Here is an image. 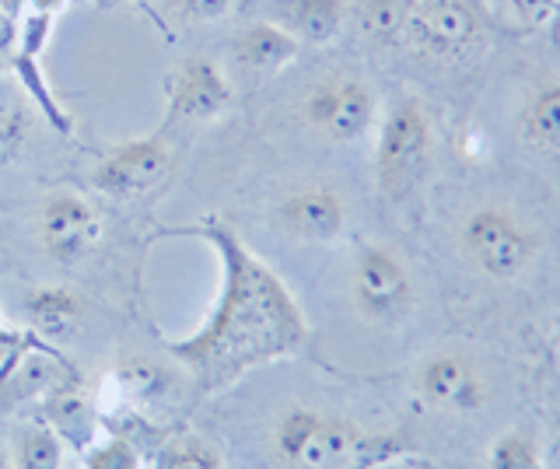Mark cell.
Here are the masks:
<instances>
[{
  "mask_svg": "<svg viewBox=\"0 0 560 469\" xmlns=\"http://www.w3.org/2000/svg\"><path fill=\"white\" fill-rule=\"evenodd\" d=\"M189 235L210 242L221 259L218 305L192 337L168 340V354L186 364L197 389H228L253 368L302 351L308 323L284 281L218 218L192 224Z\"/></svg>",
  "mask_w": 560,
  "mask_h": 469,
  "instance_id": "1",
  "label": "cell"
},
{
  "mask_svg": "<svg viewBox=\"0 0 560 469\" xmlns=\"http://www.w3.org/2000/svg\"><path fill=\"white\" fill-rule=\"evenodd\" d=\"M434 159L431 116L413 95L393 98L378 116L375 133V183L385 200H407L428 179Z\"/></svg>",
  "mask_w": 560,
  "mask_h": 469,
  "instance_id": "2",
  "label": "cell"
},
{
  "mask_svg": "<svg viewBox=\"0 0 560 469\" xmlns=\"http://www.w3.org/2000/svg\"><path fill=\"white\" fill-rule=\"evenodd\" d=\"M459 246L466 259L490 281H518L539 253V235L512 207L483 203L459 221Z\"/></svg>",
  "mask_w": 560,
  "mask_h": 469,
  "instance_id": "3",
  "label": "cell"
},
{
  "mask_svg": "<svg viewBox=\"0 0 560 469\" xmlns=\"http://www.w3.org/2000/svg\"><path fill=\"white\" fill-rule=\"evenodd\" d=\"M305 127L326 144H354L378 124V95L364 78L326 74L302 95Z\"/></svg>",
  "mask_w": 560,
  "mask_h": 469,
  "instance_id": "4",
  "label": "cell"
},
{
  "mask_svg": "<svg viewBox=\"0 0 560 469\" xmlns=\"http://www.w3.org/2000/svg\"><path fill=\"white\" fill-rule=\"evenodd\" d=\"M350 298L361 319L375 326H396L413 312L417 284L396 249L382 242H361L350 263Z\"/></svg>",
  "mask_w": 560,
  "mask_h": 469,
  "instance_id": "5",
  "label": "cell"
},
{
  "mask_svg": "<svg viewBox=\"0 0 560 469\" xmlns=\"http://www.w3.org/2000/svg\"><path fill=\"white\" fill-rule=\"evenodd\" d=\"M354 448V424L312 407H291L273 427V456L288 469H332Z\"/></svg>",
  "mask_w": 560,
  "mask_h": 469,
  "instance_id": "6",
  "label": "cell"
},
{
  "mask_svg": "<svg viewBox=\"0 0 560 469\" xmlns=\"http://www.w3.org/2000/svg\"><path fill=\"white\" fill-rule=\"evenodd\" d=\"M35 238L52 263H81L102 242V218L74 189H52L35 211Z\"/></svg>",
  "mask_w": 560,
  "mask_h": 469,
  "instance_id": "7",
  "label": "cell"
},
{
  "mask_svg": "<svg viewBox=\"0 0 560 469\" xmlns=\"http://www.w3.org/2000/svg\"><path fill=\"white\" fill-rule=\"evenodd\" d=\"M487 32L483 8L477 0H413L407 39L413 49L438 60L469 54Z\"/></svg>",
  "mask_w": 560,
  "mask_h": 469,
  "instance_id": "8",
  "label": "cell"
},
{
  "mask_svg": "<svg viewBox=\"0 0 560 469\" xmlns=\"http://www.w3.org/2000/svg\"><path fill=\"white\" fill-rule=\"evenodd\" d=\"M172 172V148L162 133L119 141L95 165V186L113 200H137L165 183Z\"/></svg>",
  "mask_w": 560,
  "mask_h": 469,
  "instance_id": "9",
  "label": "cell"
},
{
  "mask_svg": "<svg viewBox=\"0 0 560 469\" xmlns=\"http://www.w3.org/2000/svg\"><path fill=\"white\" fill-rule=\"evenodd\" d=\"M417 396L434 410L472 413L487 403V378L463 351H434L417 368Z\"/></svg>",
  "mask_w": 560,
  "mask_h": 469,
  "instance_id": "10",
  "label": "cell"
},
{
  "mask_svg": "<svg viewBox=\"0 0 560 469\" xmlns=\"http://www.w3.org/2000/svg\"><path fill=\"white\" fill-rule=\"evenodd\" d=\"M273 218L288 238L308 242V246H326L347 228V203L332 186L305 183L277 200Z\"/></svg>",
  "mask_w": 560,
  "mask_h": 469,
  "instance_id": "11",
  "label": "cell"
},
{
  "mask_svg": "<svg viewBox=\"0 0 560 469\" xmlns=\"http://www.w3.org/2000/svg\"><path fill=\"white\" fill-rule=\"evenodd\" d=\"M168 95V119H189V124H207V119L221 116L232 106L235 89L228 74L221 71V63L207 57H189L179 63L165 81Z\"/></svg>",
  "mask_w": 560,
  "mask_h": 469,
  "instance_id": "12",
  "label": "cell"
},
{
  "mask_svg": "<svg viewBox=\"0 0 560 469\" xmlns=\"http://www.w3.org/2000/svg\"><path fill=\"white\" fill-rule=\"evenodd\" d=\"M267 19L302 46H326L337 43L347 25V0H267Z\"/></svg>",
  "mask_w": 560,
  "mask_h": 469,
  "instance_id": "13",
  "label": "cell"
},
{
  "mask_svg": "<svg viewBox=\"0 0 560 469\" xmlns=\"http://www.w3.org/2000/svg\"><path fill=\"white\" fill-rule=\"evenodd\" d=\"M43 421L60 434L63 445H74V448L84 452L88 445L95 442V431H98V403L81 386V375L63 382L57 392H49L43 399Z\"/></svg>",
  "mask_w": 560,
  "mask_h": 469,
  "instance_id": "14",
  "label": "cell"
},
{
  "mask_svg": "<svg viewBox=\"0 0 560 469\" xmlns=\"http://www.w3.org/2000/svg\"><path fill=\"white\" fill-rule=\"evenodd\" d=\"M78 372L70 368L67 361H60L57 354L49 351H35L14 361V368H8L0 375V403H28V399H43L49 392H57L63 382H70Z\"/></svg>",
  "mask_w": 560,
  "mask_h": 469,
  "instance_id": "15",
  "label": "cell"
},
{
  "mask_svg": "<svg viewBox=\"0 0 560 469\" xmlns=\"http://www.w3.org/2000/svg\"><path fill=\"white\" fill-rule=\"evenodd\" d=\"M298 49H302V43L270 19L249 22L232 43L235 60L245 67V71H253L259 78H270L277 71H284V67L298 57Z\"/></svg>",
  "mask_w": 560,
  "mask_h": 469,
  "instance_id": "16",
  "label": "cell"
},
{
  "mask_svg": "<svg viewBox=\"0 0 560 469\" xmlns=\"http://www.w3.org/2000/svg\"><path fill=\"white\" fill-rule=\"evenodd\" d=\"M25 316L32 329L46 340H70L84 323V305L67 288H35L25 294Z\"/></svg>",
  "mask_w": 560,
  "mask_h": 469,
  "instance_id": "17",
  "label": "cell"
},
{
  "mask_svg": "<svg viewBox=\"0 0 560 469\" xmlns=\"http://www.w3.org/2000/svg\"><path fill=\"white\" fill-rule=\"evenodd\" d=\"M518 133L536 151H560V78H542L533 84L518 109Z\"/></svg>",
  "mask_w": 560,
  "mask_h": 469,
  "instance_id": "18",
  "label": "cell"
},
{
  "mask_svg": "<svg viewBox=\"0 0 560 469\" xmlns=\"http://www.w3.org/2000/svg\"><path fill=\"white\" fill-rule=\"evenodd\" d=\"M413 0H358V25L378 43L407 39Z\"/></svg>",
  "mask_w": 560,
  "mask_h": 469,
  "instance_id": "19",
  "label": "cell"
},
{
  "mask_svg": "<svg viewBox=\"0 0 560 469\" xmlns=\"http://www.w3.org/2000/svg\"><path fill=\"white\" fill-rule=\"evenodd\" d=\"M63 438L46 421H35L18 438V469H60Z\"/></svg>",
  "mask_w": 560,
  "mask_h": 469,
  "instance_id": "20",
  "label": "cell"
},
{
  "mask_svg": "<svg viewBox=\"0 0 560 469\" xmlns=\"http://www.w3.org/2000/svg\"><path fill=\"white\" fill-rule=\"evenodd\" d=\"M487 469H547V462L525 431H504L487 448Z\"/></svg>",
  "mask_w": 560,
  "mask_h": 469,
  "instance_id": "21",
  "label": "cell"
},
{
  "mask_svg": "<svg viewBox=\"0 0 560 469\" xmlns=\"http://www.w3.org/2000/svg\"><path fill=\"white\" fill-rule=\"evenodd\" d=\"M154 469H224L221 456L200 438H175L158 452Z\"/></svg>",
  "mask_w": 560,
  "mask_h": 469,
  "instance_id": "22",
  "label": "cell"
},
{
  "mask_svg": "<svg viewBox=\"0 0 560 469\" xmlns=\"http://www.w3.org/2000/svg\"><path fill=\"white\" fill-rule=\"evenodd\" d=\"M84 469H140V456L127 438L92 442L84 448Z\"/></svg>",
  "mask_w": 560,
  "mask_h": 469,
  "instance_id": "23",
  "label": "cell"
},
{
  "mask_svg": "<svg viewBox=\"0 0 560 469\" xmlns=\"http://www.w3.org/2000/svg\"><path fill=\"white\" fill-rule=\"evenodd\" d=\"M508 19L525 32H542L560 19V0H501Z\"/></svg>",
  "mask_w": 560,
  "mask_h": 469,
  "instance_id": "24",
  "label": "cell"
},
{
  "mask_svg": "<svg viewBox=\"0 0 560 469\" xmlns=\"http://www.w3.org/2000/svg\"><path fill=\"white\" fill-rule=\"evenodd\" d=\"M28 141V119L0 106V168L11 165Z\"/></svg>",
  "mask_w": 560,
  "mask_h": 469,
  "instance_id": "25",
  "label": "cell"
},
{
  "mask_svg": "<svg viewBox=\"0 0 560 469\" xmlns=\"http://www.w3.org/2000/svg\"><path fill=\"white\" fill-rule=\"evenodd\" d=\"M168 8L186 22H218L235 8V0H168Z\"/></svg>",
  "mask_w": 560,
  "mask_h": 469,
  "instance_id": "26",
  "label": "cell"
},
{
  "mask_svg": "<svg viewBox=\"0 0 560 469\" xmlns=\"http://www.w3.org/2000/svg\"><path fill=\"white\" fill-rule=\"evenodd\" d=\"M28 0H0V54H8L18 43V28H22Z\"/></svg>",
  "mask_w": 560,
  "mask_h": 469,
  "instance_id": "27",
  "label": "cell"
},
{
  "mask_svg": "<svg viewBox=\"0 0 560 469\" xmlns=\"http://www.w3.org/2000/svg\"><path fill=\"white\" fill-rule=\"evenodd\" d=\"M28 8H39V11H49V14H60L67 8V0H28Z\"/></svg>",
  "mask_w": 560,
  "mask_h": 469,
  "instance_id": "28",
  "label": "cell"
},
{
  "mask_svg": "<svg viewBox=\"0 0 560 469\" xmlns=\"http://www.w3.org/2000/svg\"><path fill=\"white\" fill-rule=\"evenodd\" d=\"M553 459L560 466V417H557V427H553Z\"/></svg>",
  "mask_w": 560,
  "mask_h": 469,
  "instance_id": "29",
  "label": "cell"
},
{
  "mask_svg": "<svg viewBox=\"0 0 560 469\" xmlns=\"http://www.w3.org/2000/svg\"><path fill=\"white\" fill-rule=\"evenodd\" d=\"M0 469H14V459L8 456V452H4V448H0Z\"/></svg>",
  "mask_w": 560,
  "mask_h": 469,
  "instance_id": "30",
  "label": "cell"
}]
</instances>
